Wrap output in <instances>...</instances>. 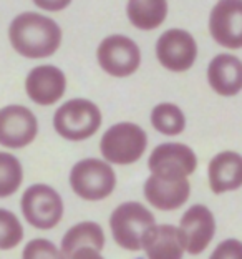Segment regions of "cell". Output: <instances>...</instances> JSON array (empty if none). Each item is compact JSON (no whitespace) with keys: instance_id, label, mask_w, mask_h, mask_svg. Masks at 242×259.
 I'll return each mask as SVG.
<instances>
[{"instance_id":"obj_25","label":"cell","mask_w":242,"mask_h":259,"mask_svg":"<svg viewBox=\"0 0 242 259\" xmlns=\"http://www.w3.org/2000/svg\"><path fill=\"white\" fill-rule=\"evenodd\" d=\"M72 259H105V257L102 252L93 249V248H81L75 252Z\"/></svg>"},{"instance_id":"obj_20","label":"cell","mask_w":242,"mask_h":259,"mask_svg":"<svg viewBox=\"0 0 242 259\" xmlns=\"http://www.w3.org/2000/svg\"><path fill=\"white\" fill-rule=\"evenodd\" d=\"M153 128L166 137H176L186 130V116L174 103H159L151 111Z\"/></svg>"},{"instance_id":"obj_17","label":"cell","mask_w":242,"mask_h":259,"mask_svg":"<svg viewBox=\"0 0 242 259\" xmlns=\"http://www.w3.org/2000/svg\"><path fill=\"white\" fill-rule=\"evenodd\" d=\"M148 259H182V248L178 228L173 225H156L148 233L143 243Z\"/></svg>"},{"instance_id":"obj_12","label":"cell","mask_w":242,"mask_h":259,"mask_svg":"<svg viewBox=\"0 0 242 259\" xmlns=\"http://www.w3.org/2000/svg\"><path fill=\"white\" fill-rule=\"evenodd\" d=\"M209 33L212 40L229 50L242 49V2L222 0L211 10Z\"/></svg>"},{"instance_id":"obj_8","label":"cell","mask_w":242,"mask_h":259,"mask_svg":"<svg viewBox=\"0 0 242 259\" xmlns=\"http://www.w3.org/2000/svg\"><path fill=\"white\" fill-rule=\"evenodd\" d=\"M96 58L103 72L116 78H125L139 68L141 50L126 35H110L98 45Z\"/></svg>"},{"instance_id":"obj_23","label":"cell","mask_w":242,"mask_h":259,"mask_svg":"<svg viewBox=\"0 0 242 259\" xmlns=\"http://www.w3.org/2000/svg\"><path fill=\"white\" fill-rule=\"evenodd\" d=\"M22 259H65L60 248L45 238L28 241L22 251Z\"/></svg>"},{"instance_id":"obj_22","label":"cell","mask_w":242,"mask_h":259,"mask_svg":"<svg viewBox=\"0 0 242 259\" xmlns=\"http://www.w3.org/2000/svg\"><path fill=\"white\" fill-rule=\"evenodd\" d=\"M23 226L15 213L0 208V249L10 251L23 241Z\"/></svg>"},{"instance_id":"obj_15","label":"cell","mask_w":242,"mask_h":259,"mask_svg":"<svg viewBox=\"0 0 242 259\" xmlns=\"http://www.w3.org/2000/svg\"><path fill=\"white\" fill-rule=\"evenodd\" d=\"M208 81L221 97H234L242 90V62L240 58L219 54L209 62Z\"/></svg>"},{"instance_id":"obj_13","label":"cell","mask_w":242,"mask_h":259,"mask_svg":"<svg viewBox=\"0 0 242 259\" xmlns=\"http://www.w3.org/2000/svg\"><path fill=\"white\" fill-rule=\"evenodd\" d=\"M25 92L33 103L50 107L67 92V76L55 65H40L27 75Z\"/></svg>"},{"instance_id":"obj_5","label":"cell","mask_w":242,"mask_h":259,"mask_svg":"<svg viewBox=\"0 0 242 259\" xmlns=\"http://www.w3.org/2000/svg\"><path fill=\"white\" fill-rule=\"evenodd\" d=\"M70 186L85 201H102L113 193L116 173L110 163L98 158H85L70 171Z\"/></svg>"},{"instance_id":"obj_24","label":"cell","mask_w":242,"mask_h":259,"mask_svg":"<svg viewBox=\"0 0 242 259\" xmlns=\"http://www.w3.org/2000/svg\"><path fill=\"white\" fill-rule=\"evenodd\" d=\"M209 259H242V241L235 238L221 241L211 252Z\"/></svg>"},{"instance_id":"obj_14","label":"cell","mask_w":242,"mask_h":259,"mask_svg":"<svg viewBox=\"0 0 242 259\" xmlns=\"http://www.w3.org/2000/svg\"><path fill=\"white\" fill-rule=\"evenodd\" d=\"M209 186L214 194L235 191L242 186V155L221 151L209 161Z\"/></svg>"},{"instance_id":"obj_4","label":"cell","mask_w":242,"mask_h":259,"mask_svg":"<svg viewBox=\"0 0 242 259\" xmlns=\"http://www.w3.org/2000/svg\"><path fill=\"white\" fill-rule=\"evenodd\" d=\"M148 135L136 123L121 121L108 128L100 141V151L110 164H133L144 155Z\"/></svg>"},{"instance_id":"obj_1","label":"cell","mask_w":242,"mask_h":259,"mask_svg":"<svg viewBox=\"0 0 242 259\" xmlns=\"http://www.w3.org/2000/svg\"><path fill=\"white\" fill-rule=\"evenodd\" d=\"M10 45L25 58L52 57L62 45V28L50 17L37 12H23L9 27Z\"/></svg>"},{"instance_id":"obj_6","label":"cell","mask_w":242,"mask_h":259,"mask_svg":"<svg viewBox=\"0 0 242 259\" xmlns=\"http://www.w3.org/2000/svg\"><path fill=\"white\" fill-rule=\"evenodd\" d=\"M20 208L28 225L42 231L55 228L62 221L65 211L60 193L43 183L32 185L23 191Z\"/></svg>"},{"instance_id":"obj_16","label":"cell","mask_w":242,"mask_h":259,"mask_svg":"<svg viewBox=\"0 0 242 259\" xmlns=\"http://www.w3.org/2000/svg\"><path fill=\"white\" fill-rule=\"evenodd\" d=\"M191 196V185L189 181H176V183H168L150 176L144 181V198L153 208L159 211H174L179 209L182 204Z\"/></svg>"},{"instance_id":"obj_7","label":"cell","mask_w":242,"mask_h":259,"mask_svg":"<svg viewBox=\"0 0 242 259\" xmlns=\"http://www.w3.org/2000/svg\"><path fill=\"white\" fill-rule=\"evenodd\" d=\"M148 166L153 176L168 183H176L187 180L196 171L198 156L184 143H163L151 151Z\"/></svg>"},{"instance_id":"obj_2","label":"cell","mask_w":242,"mask_h":259,"mask_svg":"<svg viewBox=\"0 0 242 259\" xmlns=\"http://www.w3.org/2000/svg\"><path fill=\"white\" fill-rule=\"evenodd\" d=\"M156 226L155 214L138 201H126L116 206L110 216V229L115 243L126 251H143L148 233Z\"/></svg>"},{"instance_id":"obj_26","label":"cell","mask_w":242,"mask_h":259,"mask_svg":"<svg viewBox=\"0 0 242 259\" xmlns=\"http://www.w3.org/2000/svg\"><path fill=\"white\" fill-rule=\"evenodd\" d=\"M37 7L40 9H46V10H62L67 5H70V2H60V4H46V2H35Z\"/></svg>"},{"instance_id":"obj_19","label":"cell","mask_w":242,"mask_h":259,"mask_svg":"<svg viewBox=\"0 0 242 259\" xmlns=\"http://www.w3.org/2000/svg\"><path fill=\"white\" fill-rule=\"evenodd\" d=\"M129 22L139 30H155L166 20L168 4L164 0H131L126 5Z\"/></svg>"},{"instance_id":"obj_11","label":"cell","mask_w":242,"mask_h":259,"mask_svg":"<svg viewBox=\"0 0 242 259\" xmlns=\"http://www.w3.org/2000/svg\"><path fill=\"white\" fill-rule=\"evenodd\" d=\"M38 120L23 105H9L0 110V145L4 148H25L37 138Z\"/></svg>"},{"instance_id":"obj_9","label":"cell","mask_w":242,"mask_h":259,"mask_svg":"<svg viewBox=\"0 0 242 259\" xmlns=\"http://www.w3.org/2000/svg\"><path fill=\"white\" fill-rule=\"evenodd\" d=\"M182 248L191 256H198L209 248L216 234V218L204 204H192L182 214L179 226Z\"/></svg>"},{"instance_id":"obj_10","label":"cell","mask_w":242,"mask_h":259,"mask_svg":"<svg viewBox=\"0 0 242 259\" xmlns=\"http://www.w3.org/2000/svg\"><path fill=\"white\" fill-rule=\"evenodd\" d=\"M156 57L169 72H186L198 58V44L189 32L182 28H169L158 38Z\"/></svg>"},{"instance_id":"obj_18","label":"cell","mask_w":242,"mask_h":259,"mask_svg":"<svg viewBox=\"0 0 242 259\" xmlns=\"http://www.w3.org/2000/svg\"><path fill=\"white\" fill-rule=\"evenodd\" d=\"M105 231L95 221H81L72 226L62 238L60 251L65 259L72 256L81 248H93L102 252L105 248Z\"/></svg>"},{"instance_id":"obj_3","label":"cell","mask_w":242,"mask_h":259,"mask_svg":"<svg viewBox=\"0 0 242 259\" xmlns=\"http://www.w3.org/2000/svg\"><path fill=\"white\" fill-rule=\"evenodd\" d=\"M102 111L91 100L86 98L68 100L53 115L55 132L68 141L91 138L102 126Z\"/></svg>"},{"instance_id":"obj_21","label":"cell","mask_w":242,"mask_h":259,"mask_svg":"<svg viewBox=\"0 0 242 259\" xmlns=\"http://www.w3.org/2000/svg\"><path fill=\"white\" fill-rule=\"evenodd\" d=\"M23 181V168L19 158L0 151V198L15 194Z\"/></svg>"}]
</instances>
